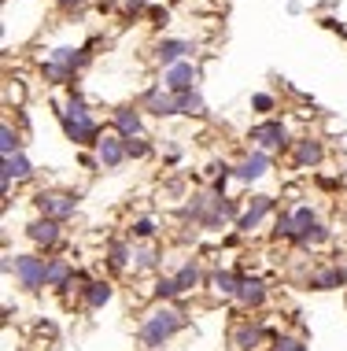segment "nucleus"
I'll use <instances>...</instances> for the list:
<instances>
[{"label":"nucleus","instance_id":"obj_1","mask_svg":"<svg viewBox=\"0 0 347 351\" xmlns=\"http://www.w3.org/2000/svg\"><path fill=\"white\" fill-rule=\"evenodd\" d=\"M185 329V315L177 307H170V303H159V307H152L144 318H140L137 326V340L144 344L148 351H159L163 344H170V340Z\"/></svg>","mask_w":347,"mask_h":351},{"label":"nucleus","instance_id":"obj_2","mask_svg":"<svg viewBox=\"0 0 347 351\" xmlns=\"http://www.w3.org/2000/svg\"><path fill=\"white\" fill-rule=\"evenodd\" d=\"M63 119V130H67V137L74 141V145H100V130H97V119L89 115L86 100L74 93V97L67 100V108L60 111Z\"/></svg>","mask_w":347,"mask_h":351},{"label":"nucleus","instance_id":"obj_3","mask_svg":"<svg viewBox=\"0 0 347 351\" xmlns=\"http://www.w3.org/2000/svg\"><path fill=\"white\" fill-rule=\"evenodd\" d=\"M15 278L26 292H41L49 285V263L37 255H15Z\"/></svg>","mask_w":347,"mask_h":351},{"label":"nucleus","instance_id":"obj_4","mask_svg":"<svg viewBox=\"0 0 347 351\" xmlns=\"http://www.w3.org/2000/svg\"><path fill=\"white\" fill-rule=\"evenodd\" d=\"M37 211H41V218H70L74 211H78V193H37L34 196Z\"/></svg>","mask_w":347,"mask_h":351},{"label":"nucleus","instance_id":"obj_5","mask_svg":"<svg viewBox=\"0 0 347 351\" xmlns=\"http://www.w3.org/2000/svg\"><path fill=\"white\" fill-rule=\"evenodd\" d=\"M196 82H200V67L189 63V60H181V63H174V67L163 71V89L174 93V97H177V93L196 89Z\"/></svg>","mask_w":347,"mask_h":351},{"label":"nucleus","instance_id":"obj_6","mask_svg":"<svg viewBox=\"0 0 347 351\" xmlns=\"http://www.w3.org/2000/svg\"><path fill=\"white\" fill-rule=\"evenodd\" d=\"M126 159H129V152H126V137H118V134L100 137V145H97V163H100V167L118 170L122 163H126Z\"/></svg>","mask_w":347,"mask_h":351},{"label":"nucleus","instance_id":"obj_7","mask_svg":"<svg viewBox=\"0 0 347 351\" xmlns=\"http://www.w3.org/2000/svg\"><path fill=\"white\" fill-rule=\"evenodd\" d=\"M251 141L259 145V152H270V148H285L288 145V130L281 122H262V126L251 130Z\"/></svg>","mask_w":347,"mask_h":351},{"label":"nucleus","instance_id":"obj_8","mask_svg":"<svg viewBox=\"0 0 347 351\" xmlns=\"http://www.w3.org/2000/svg\"><path fill=\"white\" fill-rule=\"evenodd\" d=\"M144 108L152 111L155 119H170V115H181V108H177V97L166 89H148L144 93Z\"/></svg>","mask_w":347,"mask_h":351},{"label":"nucleus","instance_id":"obj_9","mask_svg":"<svg viewBox=\"0 0 347 351\" xmlns=\"http://www.w3.org/2000/svg\"><path fill=\"white\" fill-rule=\"evenodd\" d=\"M266 170H270V156H266V152H251L248 159H240V163H237L233 178H237V182H259Z\"/></svg>","mask_w":347,"mask_h":351},{"label":"nucleus","instance_id":"obj_10","mask_svg":"<svg viewBox=\"0 0 347 351\" xmlns=\"http://www.w3.org/2000/svg\"><path fill=\"white\" fill-rule=\"evenodd\" d=\"M26 237L41 248H52V244H60V222L55 218H37V222L26 226Z\"/></svg>","mask_w":347,"mask_h":351},{"label":"nucleus","instance_id":"obj_11","mask_svg":"<svg viewBox=\"0 0 347 351\" xmlns=\"http://www.w3.org/2000/svg\"><path fill=\"white\" fill-rule=\"evenodd\" d=\"M270 211H274V196H255V200L244 207V215H240V222H237V226H240L244 233H251Z\"/></svg>","mask_w":347,"mask_h":351},{"label":"nucleus","instance_id":"obj_12","mask_svg":"<svg viewBox=\"0 0 347 351\" xmlns=\"http://www.w3.org/2000/svg\"><path fill=\"white\" fill-rule=\"evenodd\" d=\"M262 333H266V329H262L259 322H240V326L233 329V348L237 351H255L262 344Z\"/></svg>","mask_w":347,"mask_h":351},{"label":"nucleus","instance_id":"obj_13","mask_svg":"<svg viewBox=\"0 0 347 351\" xmlns=\"http://www.w3.org/2000/svg\"><path fill=\"white\" fill-rule=\"evenodd\" d=\"M34 174V167H30V159L18 152V156L12 159H4V170H0V182H4V193L12 189V182H23V178H30Z\"/></svg>","mask_w":347,"mask_h":351},{"label":"nucleus","instance_id":"obj_14","mask_svg":"<svg viewBox=\"0 0 347 351\" xmlns=\"http://www.w3.org/2000/svg\"><path fill=\"white\" fill-rule=\"evenodd\" d=\"M240 307H262L266 303V285H262L259 278H240V292H237Z\"/></svg>","mask_w":347,"mask_h":351},{"label":"nucleus","instance_id":"obj_15","mask_svg":"<svg viewBox=\"0 0 347 351\" xmlns=\"http://www.w3.org/2000/svg\"><path fill=\"white\" fill-rule=\"evenodd\" d=\"M111 296H115V289H111V281H89L86 292H81V300H86L89 311H100L104 303H111Z\"/></svg>","mask_w":347,"mask_h":351},{"label":"nucleus","instance_id":"obj_16","mask_svg":"<svg viewBox=\"0 0 347 351\" xmlns=\"http://www.w3.org/2000/svg\"><path fill=\"white\" fill-rule=\"evenodd\" d=\"M211 289H214V296H233L237 300V292H240V274H233V270H214L211 274Z\"/></svg>","mask_w":347,"mask_h":351},{"label":"nucleus","instance_id":"obj_17","mask_svg":"<svg viewBox=\"0 0 347 351\" xmlns=\"http://www.w3.org/2000/svg\"><path fill=\"white\" fill-rule=\"evenodd\" d=\"M185 52H192L189 41H159V49H155V56H159V63H163V67H174V63H181Z\"/></svg>","mask_w":347,"mask_h":351},{"label":"nucleus","instance_id":"obj_18","mask_svg":"<svg viewBox=\"0 0 347 351\" xmlns=\"http://www.w3.org/2000/svg\"><path fill=\"white\" fill-rule=\"evenodd\" d=\"M115 126H118V137H126V141L140 137V115L133 108H118L115 111Z\"/></svg>","mask_w":347,"mask_h":351},{"label":"nucleus","instance_id":"obj_19","mask_svg":"<svg viewBox=\"0 0 347 351\" xmlns=\"http://www.w3.org/2000/svg\"><path fill=\"white\" fill-rule=\"evenodd\" d=\"M347 285V267H329V270H318L311 278V289H340Z\"/></svg>","mask_w":347,"mask_h":351},{"label":"nucleus","instance_id":"obj_20","mask_svg":"<svg viewBox=\"0 0 347 351\" xmlns=\"http://www.w3.org/2000/svg\"><path fill=\"white\" fill-rule=\"evenodd\" d=\"M322 156H325V152H322V145H318V141H311V137H307V141H296V163H299V167H318V163H322Z\"/></svg>","mask_w":347,"mask_h":351},{"label":"nucleus","instance_id":"obj_21","mask_svg":"<svg viewBox=\"0 0 347 351\" xmlns=\"http://www.w3.org/2000/svg\"><path fill=\"white\" fill-rule=\"evenodd\" d=\"M70 278H74V270H70V263H67V259H52V263H49V289L67 292Z\"/></svg>","mask_w":347,"mask_h":351},{"label":"nucleus","instance_id":"obj_22","mask_svg":"<svg viewBox=\"0 0 347 351\" xmlns=\"http://www.w3.org/2000/svg\"><path fill=\"white\" fill-rule=\"evenodd\" d=\"M49 60L60 63V67H67V71H78V67H86V63H89V56L78 52V49H52Z\"/></svg>","mask_w":347,"mask_h":351},{"label":"nucleus","instance_id":"obj_23","mask_svg":"<svg viewBox=\"0 0 347 351\" xmlns=\"http://www.w3.org/2000/svg\"><path fill=\"white\" fill-rule=\"evenodd\" d=\"M129 259H133V248H129L126 241H111V248H107V267H111V270H126Z\"/></svg>","mask_w":347,"mask_h":351},{"label":"nucleus","instance_id":"obj_24","mask_svg":"<svg viewBox=\"0 0 347 351\" xmlns=\"http://www.w3.org/2000/svg\"><path fill=\"white\" fill-rule=\"evenodd\" d=\"M174 281H177V289H181V292H192L196 285H200V267H196V259L185 263V267L174 274Z\"/></svg>","mask_w":347,"mask_h":351},{"label":"nucleus","instance_id":"obj_25","mask_svg":"<svg viewBox=\"0 0 347 351\" xmlns=\"http://www.w3.org/2000/svg\"><path fill=\"white\" fill-rule=\"evenodd\" d=\"M322 241H329V230H325L322 222L311 226V230H303V233L296 237V244H299V248H314V244H322Z\"/></svg>","mask_w":347,"mask_h":351},{"label":"nucleus","instance_id":"obj_26","mask_svg":"<svg viewBox=\"0 0 347 351\" xmlns=\"http://www.w3.org/2000/svg\"><path fill=\"white\" fill-rule=\"evenodd\" d=\"M177 108H181V115H200V111H203V97L196 89L177 93Z\"/></svg>","mask_w":347,"mask_h":351},{"label":"nucleus","instance_id":"obj_27","mask_svg":"<svg viewBox=\"0 0 347 351\" xmlns=\"http://www.w3.org/2000/svg\"><path fill=\"white\" fill-rule=\"evenodd\" d=\"M0 152H4V159H12V156H18V134L12 126H0Z\"/></svg>","mask_w":347,"mask_h":351},{"label":"nucleus","instance_id":"obj_28","mask_svg":"<svg viewBox=\"0 0 347 351\" xmlns=\"http://www.w3.org/2000/svg\"><path fill=\"white\" fill-rule=\"evenodd\" d=\"M133 267L137 270H155L159 267V252L155 248H133Z\"/></svg>","mask_w":347,"mask_h":351},{"label":"nucleus","instance_id":"obj_29","mask_svg":"<svg viewBox=\"0 0 347 351\" xmlns=\"http://www.w3.org/2000/svg\"><path fill=\"white\" fill-rule=\"evenodd\" d=\"M152 296L163 303V300H174V296H181V289H177V281L174 278H159L155 281V289H152Z\"/></svg>","mask_w":347,"mask_h":351},{"label":"nucleus","instance_id":"obj_30","mask_svg":"<svg viewBox=\"0 0 347 351\" xmlns=\"http://www.w3.org/2000/svg\"><path fill=\"white\" fill-rule=\"evenodd\" d=\"M41 71H44V78L55 82V85H63V82H70V78H74V71L60 67V63H52V60H44V63H41Z\"/></svg>","mask_w":347,"mask_h":351},{"label":"nucleus","instance_id":"obj_31","mask_svg":"<svg viewBox=\"0 0 347 351\" xmlns=\"http://www.w3.org/2000/svg\"><path fill=\"white\" fill-rule=\"evenodd\" d=\"M292 218H296V237L303 233V230H311V226H318V215L311 211V207H296Z\"/></svg>","mask_w":347,"mask_h":351},{"label":"nucleus","instance_id":"obj_32","mask_svg":"<svg viewBox=\"0 0 347 351\" xmlns=\"http://www.w3.org/2000/svg\"><path fill=\"white\" fill-rule=\"evenodd\" d=\"M274 237H288V241H296V218L292 215H281L274 222Z\"/></svg>","mask_w":347,"mask_h":351},{"label":"nucleus","instance_id":"obj_33","mask_svg":"<svg viewBox=\"0 0 347 351\" xmlns=\"http://www.w3.org/2000/svg\"><path fill=\"white\" fill-rule=\"evenodd\" d=\"M274 351H311V348H307L299 337H277L274 340Z\"/></svg>","mask_w":347,"mask_h":351},{"label":"nucleus","instance_id":"obj_34","mask_svg":"<svg viewBox=\"0 0 347 351\" xmlns=\"http://www.w3.org/2000/svg\"><path fill=\"white\" fill-rule=\"evenodd\" d=\"M126 152H129V159H140V156L152 152V145H148L144 137H133V141H126Z\"/></svg>","mask_w":347,"mask_h":351},{"label":"nucleus","instance_id":"obj_35","mask_svg":"<svg viewBox=\"0 0 347 351\" xmlns=\"http://www.w3.org/2000/svg\"><path fill=\"white\" fill-rule=\"evenodd\" d=\"M133 237H140V241H148V237H155V226L148 222V218H137V222H133Z\"/></svg>","mask_w":347,"mask_h":351},{"label":"nucleus","instance_id":"obj_36","mask_svg":"<svg viewBox=\"0 0 347 351\" xmlns=\"http://www.w3.org/2000/svg\"><path fill=\"white\" fill-rule=\"evenodd\" d=\"M251 108H255V111H270V108H274V97H270V93H255V97H251Z\"/></svg>","mask_w":347,"mask_h":351},{"label":"nucleus","instance_id":"obj_37","mask_svg":"<svg viewBox=\"0 0 347 351\" xmlns=\"http://www.w3.org/2000/svg\"><path fill=\"white\" fill-rule=\"evenodd\" d=\"M152 15H155V23H159V26H166V8H155Z\"/></svg>","mask_w":347,"mask_h":351},{"label":"nucleus","instance_id":"obj_38","mask_svg":"<svg viewBox=\"0 0 347 351\" xmlns=\"http://www.w3.org/2000/svg\"><path fill=\"white\" fill-rule=\"evenodd\" d=\"M144 4H148V0H126V8H129V12H140Z\"/></svg>","mask_w":347,"mask_h":351},{"label":"nucleus","instance_id":"obj_39","mask_svg":"<svg viewBox=\"0 0 347 351\" xmlns=\"http://www.w3.org/2000/svg\"><path fill=\"white\" fill-rule=\"evenodd\" d=\"M60 4H63V8H78L81 0H60Z\"/></svg>","mask_w":347,"mask_h":351}]
</instances>
